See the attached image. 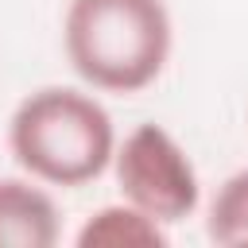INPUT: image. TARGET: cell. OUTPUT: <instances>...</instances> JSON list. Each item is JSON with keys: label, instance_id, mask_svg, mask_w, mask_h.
<instances>
[{"label": "cell", "instance_id": "277c9868", "mask_svg": "<svg viewBox=\"0 0 248 248\" xmlns=\"http://www.w3.org/2000/svg\"><path fill=\"white\" fill-rule=\"evenodd\" d=\"M62 213L35 178H0V248H54Z\"/></svg>", "mask_w": 248, "mask_h": 248}, {"label": "cell", "instance_id": "5b68a950", "mask_svg": "<svg viewBox=\"0 0 248 248\" xmlns=\"http://www.w3.org/2000/svg\"><path fill=\"white\" fill-rule=\"evenodd\" d=\"M74 240L78 248H167L170 236H167V225H159L155 217H147L143 209L120 198L89 213Z\"/></svg>", "mask_w": 248, "mask_h": 248}, {"label": "cell", "instance_id": "6da1fadb", "mask_svg": "<svg viewBox=\"0 0 248 248\" xmlns=\"http://www.w3.org/2000/svg\"><path fill=\"white\" fill-rule=\"evenodd\" d=\"M174 23L167 0H66L62 50L97 93H143L170 62Z\"/></svg>", "mask_w": 248, "mask_h": 248}, {"label": "cell", "instance_id": "3957f363", "mask_svg": "<svg viewBox=\"0 0 248 248\" xmlns=\"http://www.w3.org/2000/svg\"><path fill=\"white\" fill-rule=\"evenodd\" d=\"M120 198L159 225H178L202 205V178L186 147L155 120L136 124L112 151Z\"/></svg>", "mask_w": 248, "mask_h": 248}, {"label": "cell", "instance_id": "8992f818", "mask_svg": "<svg viewBox=\"0 0 248 248\" xmlns=\"http://www.w3.org/2000/svg\"><path fill=\"white\" fill-rule=\"evenodd\" d=\"M205 236L225 248L248 244V167L229 174L217 186L209 213H205Z\"/></svg>", "mask_w": 248, "mask_h": 248}, {"label": "cell", "instance_id": "7a4b0ae2", "mask_svg": "<svg viewBox=\"0 0 248 248\" xmlns=\"http://www.w3.org/2000/svg\"><path fill=\"white\" fill-rule=\"evenodd\" d=\"M8 151L27 178L78 190L112 167L116 124L93 93L43 85L12 108Z\"/></svg>", "mask_w": 248, "mask_h": 248}]
</instances>
